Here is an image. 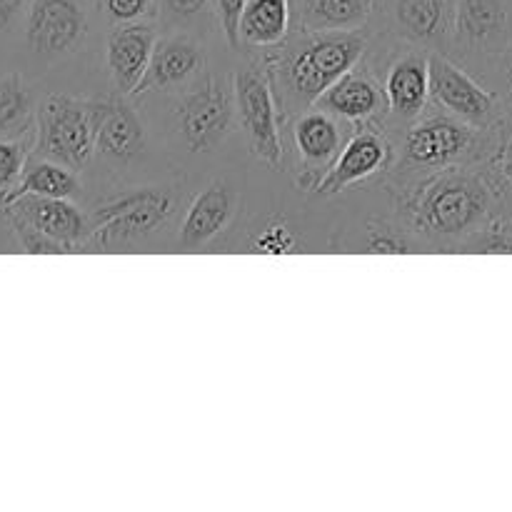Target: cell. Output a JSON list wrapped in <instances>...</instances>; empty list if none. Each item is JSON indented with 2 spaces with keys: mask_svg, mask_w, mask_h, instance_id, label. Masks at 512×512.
Listing matches in <instances>:
<instances>
[{
  "mask_svg": "<svg viewBox=\"0 0 512 512\" xmlns=\"http://www.w3.org/2000/svg\"><path fill=\"white\" fill-rule=\"evenodd\" d=\"M508 183L493 165L485 170L448 168L400 185L410 228L430 243L463 248L485 225Z\"/></svg>",
  "mask_w": 512,
  "mask_h": 512,
  "instance_id": "cell-1",
  "label": "cell"
},
{
  "mask_svg": "<svg viewBox=\"0 0 512 512\" xmlns=\"http://www.w3.org/2000/svg\"><path fill=\"white\" fill-rule=\"evenodd\" d=\"M365 53L368 35L363 30H300L298 38H285L268 63L280 113L300 115L313 108L325 90L353 70Z\"/></svg>",
  "mask_w": 512,
  "mask_h": 512,
  "instance_id": "cell-2",
  "label": "cell"
},
{
  "mask_svg": "<svg viewBox=\"0 0 512 512\" xmlns=\"http://www.w3.org/2000/svg\"><path fill=\"white\" fill-rule=\"evenodd\" d=\"M508 128H478L440 108L428 110L405 130L395 178L408 185L448 168H478L498 158Z\"/></svg>",
  "mask_w": 512,
  "mask_h": 512,
  "instance_id": "cell-3",
  "label": "cell"
},
{
  "mask_svg": "<svg viewBox=\"0 0 512 512\" xmlns=\"http://www.w3.org/2000/svg\"><path fill=\"white\" fill-rule=\"evenodd\" d=\"M108 103L50 93L38 110V150L50 160L83 170L98 150V128Z\"/></svg>",
  "mask_w": 512,
  "mask_h": 512,
  "instance_id": "cell-4",
  "label": "cell"
},
{
  "mask_svg": "<svg viewBox=\"0 0 512 512\" xmlns=\"http://www.w3.org/2000/svg\"><path fill=\"white\" fill-rule=\"evenodd\" d=\"M512 43V0H458L455 5L453 53L465 68L490 75Z\"/></svg>",
  "mask_w": 512,
  "mask_h": 512,
  "instance_id": "cell-5",
  "label": "cell"
},
{
  "mask_svg": "<svg viewBox=\"0 0 512 512\" xmlns=\"http://www.w3.org/2000/svg\"><path fill=\"white\" fill-rule=\"evenodd\" d=\"M170 208H173L170 195L155 188L133 190V193L123 195V198L110 200V203L100 205L90 215L93 230H90V238L85 243V248H125V245L135 243L143 235L160 228L168 220Z\"/></svg>",
  "mask_w": 512,
  "mask_h": 512,
  "instance_id": "cell-6",
  "label": "cell"
},
{
  "mask_svg": "<svg viewBox=\"0 0 512 512\" xmlns=\"http://www.w3.org/2000/svg\"><path fill=\"white\" fill-rule=\"evenodd\" d=\"M430 100L443 113L478 128H508L493 90L450 55L430 53Z\"/></svg>",
  "mask_w": 512,
  "mask_h": 512,
  "instance_id": "cell-7",
  "label": "cell"
},
{
  "mask_svg": "<svg viewBox=\"0 0 512 512\" xmlns=\"http://www.w3.org/2000/svg\"><path fill=\"white\" fill-rule=\"evenodd\" d=\"M235 110L248 135L250 150L265 163L280 168L283 138H280V105L273 80L263 65H250L235 78Z\"/></svg>",
  "mask_w": 512,
  "mask_h": 512,
  "instance_id": "cell-8",
  "label": "cell"
},
{
  "mask_svg": "<svg viewBox=\"0 0 512 512\" xmlns=\"http://www.w3.org/2000/svg\"><path fill=\"white\" fill-rule=\"evenodd\" d=\"M458 0H378L380 15L400 43L428 53H453Z\"/></svg>",
  "mask_w": 512,
  "mask_h": 512,
  "instance_id": "cell-9",
  "label": "cell"
},
{
  "mask_svg": "<svg viewBox=\"0 0 512 512\" xmlns=\"http://www.w3.org/2000/svg\"><path fill=\"white\" fill-rule=\"evenodd\" d=\"M178 113L188 148L193 153H208L223 143L233 125L235 90L223 78L205 75L203 83L183 95Z\"/></svg>",
  "mask_w": 512,
  "mask_h": 512,
  "instance_id": "cell-10",
  "label": "cell"
},
{
  "mask_svg": "<svg viewBox=\"0 0 512 512\" xmlns=\"http://www.w3.org/2000/svg\"><path fill=\"white\" fill-rule=\"evenodd\" d=\"M88 35L83 0H30L25 10V43L30 53L55 60L78 48Z\"/></svg>",
  "mask_w": 512,
  "mask_h": 512,
  "instance_id": "cell-11",
  "label": "cell"
},
{
  "mask_svg": "<svg viewBox=\"0 0 512 512\" xmlns=\"http://www.w3.org/2000/svg\"><path fill=\"white\" fill-rule=\"evenodd\" d=\"M8 215L23 220L63 253L85 248L90 238V218L68 198H43V195H18L8 203Z\"/></svg>",
  "mask_w": 512,
  "mask_h": 512,
  "instance_id": "cell-12",
  "label": "cell"
},
{
  "mask_svg": "<svg viewBox=\"0 0 512 512\" xmlns=\"http://www.w3.org/2000/svg\"><path fill=\"white\" fill-rule=\"evenodd\" d=\"M390 158H393V145H390V140L378 128L363 125L358 133H353L345 140L343 150L335 158V163L330 165L328 173L315 183V188L310 193L333 195L350 188V185L363 183V180L373 178L375 173L388 168Z\"/></svg>",
  "mask_w": 512,
  "mask_h": 512,
  "instance_id": "cell-13",
  "label": "cell"
},
{
  "mask_svg": "<svg viewBox=\"0 0 512 512\" xmlns=\"http://www.w3.org/2000/svg\"><path fill=\"white\" fill-rule=\"evenodd\" d=\"M293 138L300 155V173H303L300 175V185L305 190H313L315 183L328 173V168L343 150L345 130L340 125L338 115L313 105V108L298 115Z\"/></svg>",
  "mask_w": 512,
  "mask_h": 512,
  "instance_id": "cell-14",
  "label": "cell"
},
{
  "mask_svg": "<svg viewBox=\"0 0 512 512\" xmlns=\"http://www.w3.org/2000/svg\"><path fill=\"white\" fill-rule=\"evenodd\" d=\"M388 113L398 123L410 125L425 113L430 100V53L413 45L390 63L383 80Z\"/></svg>",
  "mask_w": 512,
  "mask_h": 512,
  "instance_id": "cell-15",
  "label": "cell"
},
{
  "mask_svg": "<svg viewBox=\"0 0 512 512\" xmlns=\"http://www.w3.org/2000/svg\"><path fill=\"white\" fill-rule=\"evenodd\" d=\"M315 105L353 125H365L388 113L383 83L373 70L360 63L348 70L338 83L330 85Z\"/></svg>",
  "mask_w": 512,
  "mask_h": 512,
  "instance_id": "cell-16",
  "label": "cell"
},
{
  "mask_svg": "<svg viewBox=\"0 0 512 512\" xmlns=\"http://www.w3.org/2000/svg\"><path fill=\"white\" fill-rule=\"evenodd\" d=\"M158 35L148 23H125L108 38V68L115 88L123 95H135L150 58H153Z\"/></svg>",
  "mask_w": 512,
  "mask_h": 512,
  "instance_id": "cell-17",
  "label": "cell"
},
{
  "mask_svg": "<svg viewBox=\"0 0 512 512\" xmlns=\"http://www.w3.org/2000/svg\"><path fill=\"white\" fill-rule=\"evenodd\" d=\"M205 53L198 40L188 33H173L158 38L150 58L148 70L140 80L135 95L145 93L150 88H173L193 78L198 70H203Z\"/></svg>",
  "mask_w": 512,
  "mask_h": 512,
  "instance_id": "cell-18",
  "label": "cell"
},
{
  "mask_svg": "<svg viewBox=\"0 0 512 512\" xmlns=\"http://www.w3.org/2000/svg\"><path fill=\"white\" fill-rule=\"evenodd\" d=\"M235 190L225 180H213L185 213L180 225L183 248H203L218 233H223L235 213Z\"/></svg>",
  "mask_w": 512,
  "mask_h": 512,
  "instance_id": "cell-19",
  "label": "cell"
},
{
  "mask_svg": "<svg viewBox=\"0 0 512 512\" xmlns=\"http://www.w3.org/2000/svg\"><path fill=\"white\" fill-rule=\"evenodd\" d=\"M298 30H363L373 18L378 0H290Z\"/></svg>",
  "mask_w": 512,
  "mask_h": 512,
  "instance_id": "cell-20",
  "label": "cell"
},
{
  "mask_svg": "<svg viewBox=\"0 0 512 512\" xmlns=\"http://www.w3.org/2000/svg\"><path fill=\"white\" fill-rule=\"evenodd\" d=\"M290 25H293L290 0H248L240 20V43L275 48L288 38Z\"/></svg>",
  "mask_w": 512,
  "mask_h": 512,
  "instance_id": "cell-21",
  "label": "cell"
},
{
  "mask_svg": "<svg viewBox=\"0 0 512 512\" xmlns=\"http://www.w3.org/2000/svg\"><path fill=\"white\" fill-rule=\"evenodd\" d=\"M143 150V125L130 105L108 103L98 128V153L125 163Z\"/></svg>",
  "mask_w": 512,
  "mask_h": 512,
  "instance_id": "cell-22",
  "label": "cell"
},
{
  "mask_svg": "<svg viewBox=\"0 0 512 512\" xmlns=\"http://www.w3.org/2000/svg\"><path fill=\"white\" fill-rule=\"evenodd\" d=\"M80 193L78 175L73 168L58 160H28L18 188L10 193L8 203L18 195H43V198H68L73 200Z\"/></svg>",
  "mask_w": 512,
  "mask_h": 512,
  "instance_id": "cell-23",
  "label": "cell"
},
{
  "mask_svg": "<svg viewBox=\"0 0 512 512\" xmlns=\"http://www.w3.org/2000/svg\"><path fill=\"white\" fill-rule=\"evenodd\" d=\"M35 120L33 93L18 73L0 75V138L30 135Z\"/></svg>",
  "mask_w": 512,
  "mask_h": 512,
  "instance_id": "cell-24",
  "label": "cell"
},
{
  "mask_svg": "<svg viewBox=\"0 0 512 512\" xmlns=\"http://www.w3.org/2000/svg\"><path fill=\"white\" fill-rule=\"evenodd\" d=\"M503 200L505 195L495 205L483 228L460 250H468V253H512V208H505Z\"/></svg>",
  "mask_w": 512,
  "mask_h": 512,
  "instance_id": "cell-25",
  "label": "cell"
},
{
  "mask_svg": "<svg viewBox=\"0 0 512 512\" xmlns=\"http://www.w3.org/2000/svg\"><path fill=\"white\" fill-rule=\"evenodd\" d=\"M30 153V138H0V195L8 203L10 193L18 188L20 178L25 173Z\"/></svg>",
  "mask_w": 512,
  "mask_h": 512,
  "instance_id": "cell-26",
  "label": "cell"
},
{
  "mask_svg": "<svg viewBox=\"0 0 512 512\" xmlns=\"http://www.w3.org/2000/svg\"><path fill=\"white\" fill-rule=\"evenodd\" d=\"M413 248V240L388 223H370L368 230H365V250H368V253L405 255L413 253Z\"/></svg>",
  "mask_w": 512,
  "mask_h": 512,
  "instance_id": "cell-27",
  "label": "cell"
},
{
  "mask_svg": "<svg viewBox=\"0 0 512 512\" xmlns=\"http://www.w3.org/2000/svg\"><path fill=\"white\" fill-rule=\"evenodd\" d=\"M485 85L495 93L500 110H503L505 125H508V130H512V43L510 48L500 55L498 63L493 65L490 75L485 78Z\"/></svg>",
  "mask_w": 512,
  "mask_h": 512,
  "instance_id": "cell-28",
  "label": "cell"
},
{
  "mask_svg": "<svg viewBox=\"0 0 512 512\" xmlns=\"http://www.w3.org/2000/svg\"><path fill=\"white\" fill-rule=\"evenodd\" d=\"M213 0H158V15L163 25H193L208 13Z\"/></svg>",
  "mask_w": 512,
  "mask_h": 512,
  "instance_id": "cell-29",
  "label": "cell"
},
{
  "mask_svg": "<svg viewBox=\"0 0 512 512\" xmlns=\"http://www.w3.org/2000/svg\"><path fill=\"white\" fill-rule=\"evenodd\" d=\"M98 5L110 23L125 25L140 23L143 18L153 15L158 8V0H98Z\"/></svg>",
  "mask_w": 512,
  "mask_h": 512,
  "instance_id": "cell-30",
  "label": "cell"
},
{
  "mask_svg": "<svg viewBox=\"0 0 512 512\" xmlns=\"http://www.w3.org/2000/svg\"><path fill=\"white\" fill-rule=\"evenodd\" d=\"M295 248H298V240L285 220H273L270 225H265L253 243V250L263 255H288Z\"/></svg>",
  "mask_w": 512,
  "mask_h": 512,
  "instance_id": "cell-31",
  "label": "cell"
},
{
  "mask_svg": "<svg viewBox=\"0 0 512 512\" xmlns=\"http://www.w3.org/2000/svg\"><path fill=\"white\" fill-rule=\"evenodd\" d=\"M245 5H248V0H213L215 18H218L220 30H223L230 48L240 45V20H243Z\"/></svg>",
  "mask_w": 512,
  "mask_h": 512,
  "instance_id": "cell-32",
  "label": "cell"
},
{
  "mask_svg": "<svg viewBox=\"0 0 512 512\" xmlns=\"http://www.w3.org/2000/svg\"><path fill=\"white\" fill-rule=\"evenodd\" d=\"M490 165H493V168L498 170L500 178H503L505 183H508L510 188H512V130H508V135H505L503 148H500L498 158H495Z\"/></svg>",
  "mask_w": 512,
  "mask_h": 512,
  "instance_id": "cell-33",
  "label": "cell"
},
{
  "mask_svg": "<svg viewBox=\"0 0 512 512\" xmlns=\"http://www.w3.org/2000/svg\"><path fill=\"white\" fill-rule=\"evenodd\" d=\"M30 0H0V30L13 28L15 20L25 15Z\"/></svg>",
  "mask_w": 512,
  "mask_h": 512,
  "instance_id": "cell-34",
  "label": "cell"
},
{
  "mask_svg": "<svg viewBox=\"0 0 512 512\" xmlns=\"http://www.w3.org/2000/svg\"><path fill=\"white\" fill-rule=\"evenodd\" d=\"M5 210H8V203H5V198L0 195V218H5Z\"/></svg>",
  "mask_w": 512,
  "mask_h": 512,
  "instance_id": "cell-35",
  "label": "cell"
}]
</instances>
